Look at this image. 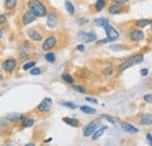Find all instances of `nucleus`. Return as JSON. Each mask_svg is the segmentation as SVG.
Masks as SVG:
<instances>
[{"mask_svg": "<svg viewBox=\"0 0 152 146\" xmlns=\"http://www.w3.org/2000/svg\"><path fill=\"white\" fill-rule=\"evenodd\" d=\"M77 37L80 39V40H82L83 42H87V43H89V42H94L97 40V35H96L95 32H83V31H81V32H78L77 33Z\"/></svg>", "mask_w": 152, "mask_h": 146, "instance_id": "9", "label": "nucleus"}, {"mask_svg": "<svg viewBox=\"0 0 152 146\" xmlns=\"http://www.w3.org/2000/svg\"><path fill=\"white\" fill-rule=\"evenodd\" d=\"M1 68H2V70H5L6 73H8V74L13 73V72L18 68V60H17V58H12V57L6 58L5 61H2Z\"/></svg>", "mask_w": 152, "mask_h": 146, "instance_id": "5", "label": "nucleus"}, {"mask_svg": "<svg viewBox=\"0 0 152 146\" xmlns=\"http://www.w3.org/2000/svg\"><path fill=\"white\" fill-rule=\"evenodd\" d=\"M110 49L114 52H119V50H123L124 48L122 45H113V46H110Z\"/></svg>", "mask_w": 152, "mask_h": 146, "instance_id": "36", "label": "nucleus"}, {"mask_svg": "<svg viewBox=\"0 0 152 146\" xmlns=\"http://www.w3.org/2000/svg\"><path fill=\"white\" fill-rule=\"evenodd\" d=\"M77 50H78V52H84V50H86L84 45H78V46H77Z\"/></svg>", "mask_w": 152, "mask_h": 146, "instance_id": "43", "label": "nucleus"}, {"mask_svg": "<svg viewBox=\"0 0 152 146\" xmlns=\"http://www.w3.org/2000/svg\"><path fill=\"white\" fill-rule=\"evenodd\" d=\"M111 1H113V4L119 5V6H125L129 2V0H111Z\"/></svg>", "mask_w": 152, "mask_h": 146, "instance_id": "37", "label": "nucleus"}, {"mask_svg": "<svg viewBox=\"0 0 152 146\" xmlns=\"http://www.w3.org/2000/svg\"><path fill=\"white\" fill-rule=\"evenodd\" d=\"M7 131H10L8 122H6V120H0V133L7 132Z\"/></svg>", "mask_w": 152, "mask_h": 146, "instance_id": "29", "label": "nucleus"}, {"mask_svg": "<svg viewBox=\"0 0 152 146\" xmlns=\"http://www.w3.org/2000/svg\"><path fill=\"white\" fill-rule=\"evenodd\" d=\"M72 87H73V89H74L75 91L80 92V93H86V92H87L86 88H83V87H81V85H76V84H73Z\"/></svg>", "mask_w": 152, "mask_h": 146, "instance_id": "34", "label": "nucleus"}, {"mask_svg": "<svg viewBox=\"0 0 152 146\" xmlns=\"http://www.w3.org/2000/svg\"><path fill=\"white\" fill-rule=\"evenodd\" d=\"M134 23H136L137 28H145L146 26L151 25L152 20H151V19H138V20H137Z\"/></svg>", "mask_w": 152, "mask_h": 146, "instance_id": "20", "label": "nucleus"}, {"mask_svg": "<svg viewBox=\"0 0 152 146\" xmlns=\"http://www.w3.org/2000/svg\"><path fill=\"white\" fill-rule=\"evenodd\" d=\"M121 126L123 128V131H125V132H128V133H138V132H139L138 128H136V126H133L132 124L128 123V122H123Z\"/></svg>", "mask_w": 152, "mask_h": 146, "instance_id": "17", "label": "nucleus"}, {"mask_svg": "<svg viewBox=\"0 0 152 146\" xmlns=\"http://www.w3.org/2000/svg\"><path fill=\"white\" fill-rule=\"evenodd\" d=\"M140 75L144 76V77L148 76V75H149V69H148V68H143V69H140Z\"/></svg>", "mask_w": 152, "mask_h": 146, "instance_id": "40", "label": "nucleus"}, {"mask_svg": "<svg viewBox=\"0 0 152 146\" xmlns=\"http://www.w3.org/2000/svg\"><path fill=\"white\" fill-rule=\"evenodd\" d=\"M6 22V15L5 14H0V26L4 25Z\"/></svg>", "mask_w": 152, "mask_h": 146, "instance_id": "42", "label": "nucleus"}, {"mask_svg": "<svg viewBox=\"0 0 152 146\" xmlns=\"http://www.w3.org/2000/svg\"><path fill=\"white\" fill-rule=\"evenodd\" d=\"M2 36H4V32H2V29L0 28V40L2 39Z\"/></svg>", "mask_w": 152, "mask_h": 146, "instance_id": "45", "label": "nucleus"}, {"mask_svg": "<svg viewBox=\"0 0 152 146\" xmlns=\"http://www.w3.org/2000/svg\"><path fill=\"white\" fill-rule=\"evenodd\" d=\"M139 123L140 125H144V126H150L152 125V113H143L140 116V119H139Z\"/></svg>", "mask_w": 152, "mask_h": 146, "instance_id": "16", "label": "nucleus"}, {"mask_svg": "<svg viewBox=\"0 0 152 146\" xmlns=\"http://www.w3.org/2000/svg\"><path fill=\"white\" fill-rule=\"evenodd\" d=\"M150 31H151V32H152V23H151V25H150Z\"/></svg>", "mask_w": 152, "mask_h": 146, "instance_id": "49", "label": "nucleus"}, {"mask_svg": "<svg viewBox=\"0 0 152 146\" xmlns=\"http://www.w3.org/2000/svg\"><path fill=\"white\" fill-rule=\"evenodd\" d=\"M104 31H105V34H107V37H110L111 40H114L116 41L118 37H119V33H118V31L113 27L111 25H107L105 27H104Z\"/></svg>", "mask_w": 152, "mask_h": 146, "instance_id": "14", "label": "nucleus"}, {"mask_svg": "<svg viewBox=\"0 0 152 146\" xmlns=\"http://www.w3.org/2000/svg\"><path fill=\"white\" fill-rule=\"evenodd\" d=\"M20 123H21V128H32L34 125V119L28 118V117H25Z\"/></svg>", "mask_w": 152, "mask_h": 146, "instance_id": "22", "label": "nucleus"}, {"mask_svg": "<svg viewBox=\"0 0 152 146\" xmlns=\"http://www.w3.org/2000/svg\"><path fill=\"white\" fill-rule=\"evenodd\" d=\"M18 2H19V0H5L4 1L5 8L8 9V11H12L18 6Z\"/></svg>", "mask_w": 152, "mask_h": 146, "instance_id": "21", "label": "nucleus"}, {"mask_svg": "<svg viewBox=\"0 0 152 146\" xmlns=\"http://www.w3.org/2000/svg\"><path fill=\"white\" fill-rule=\"evenodd\" d=\"M62 122L69 126H73V128H78L80 126V122L78 119L76 118H72V117H63L62 118Z\"/></svg>", "mask_w": 152, "mask_h": 146, "instance_id": "18", "label": "nucleus"}, {"mask_svg": "<svg viewBox=\"0 0 152 146\" xmlns=\"http://www.w3.org/2000/svg\"><path fill=\"white\" fill-rule=\"evenodd\" d=\"M27 8L37 18H43V17H47V14H48V9H47L46 5L40 0H28Z\"/></svg>", "mask_w": 152, "mask_h": 146, "instance_id": "1", "label": "nucleus"}, {"mask_svg": "<svg viewBox=\"0 0 152 146\" xmlns=\"http://www.w3.org/2000/svg\"><path fill=\"white\" fill-rule=\"evenodd\" d=\"M35 20H37V17H35L31 11H26V12L22 14V17H21V22H22L23 26H28V25H31L32 22H34Z\"/></svg>", "mask_w": 152, "mask_h": 146, "instance_id": "13", "label": "nucleus"}, {"mask_svg": "<svg viewBox=\"0 0 152 146\" xmlns=\"http://www.w3.org/2000/svg\"><path fill=\"white\" fill-rule=\"evenodd\" d=\"M107 6V1L105 0H96L95 2V11L96 12H101Z\"/></svg>", "mask_w": 152, "mask_h": 146, "instance_id": "25", "label": "nucleus"}, {"mask_svg": "<svg viewBox=\"0 0 152 146\" xmlns=\"http://www.w3.org/2000/svg\"><path fill=\"white\" fill-rule=\"evenodd\" d=\"M45 60L48 61V62H50V63H53V62H55L56 56H55L54 53H52V52H47L46 55H45Z\"/></svg>", "mask_w": 152, "mask_h": 146, "instance_id": "30", "label": "nucleus"}, {"mask_svg": "<svg viewBox=\"0 0 152 146\" xmlns=\"http://www.w3.org/2000/svg\"><path fill=\"white\" fill-rule=\"evenodd\" d=\"M80 110H81V112H83V113H86V115H95L96 113V109L91 108V107H88V105H82V107H80Z\"/></svg>", "mask_w": 152, "mask_h": 146, "instance_id": "27", "label": "nucleus"}, {"mask_svg": "<svg viewBox=\"0 0 152 146\" xmlns=\"http://www.w3.org/2000/svg\"><path fill=\"white\" fill-rule=\"evenodd\" d=\"M25 146H35V144H33V143H28V144H26Z\"/></svg>", "mask_w": 152, "mask_h": 146, "instance_id": "46", "label": "nucleus"}, {"mask_svg": "<svg viewBox=\"0 0 152 146\" xmlns=\"http://www.w3.org/2000/svg\"><path fill=\"white\" fill-rule=\"evenodd\" d=\"M1 80H4V75H1V74H0V81H1Z\"/></svg>", "mask_w": 152, "mask_h": 146, "instance_id": "48", "label": "nucleus"}, {"mask_svg": "<svg viewBox=\"0 0 152 146\" xmlns=\"http://www.w3.org/2000/svg\"><path fill=\"white\" fill-rule=\"evenodd\" d=\"M57 45V37L55 35H48L43 40L42 45H41V49L43 52H50L52 49H54Z\"/></svg>", "mask_w": 152, "mask_h": 146, "instance_id": "4", "label": "nucleus"}, {"mask_svg": "<svg viewBox=\"0 0 152 146\" xmlns=\"http://www.w3.org/2000/svg\"><path fill=\"white\" fill-rule=\"evenodd\" d=\"M146 142L150 146H152V134L151 133H148L146 134Z\"/></svg>", "mask_w": 152, "mask_h": 146, "instance_id": "41", "label": "nucleus"}, {"mask_svg": "<svg viewBox=\"0 0 152 146\" xmlns=\"http://www.w3.org/2000/svg\"><path fill=\"white\" fill-rule=\"evenodd\" d=\"M32 52H33V46L28 41L22 42L19 48V60L20 61H26L29 57V55L32 54Z\"/></svg>", "mask_w": 152, "mask_h": 146, "instance_id": "3", "label": "nucleus"}, {"mask_svg": "<svg viewBox=\"0 0 152 146\" xmlns=\"http://www.w3.org/2000/svg\"><path fill=\"white\" fill-rule=\"evenodd\" d=\"M61 105L66 107V108H69V109H77V105H76L74 102H62Z\"/></svg>", "mask_w": 152, "mask_h": 146, "instance_id": "32", "label": "nucleus"}, {"mask_svg": "<svg viewBox=\"0 0 152 146\" xmlns=\"http://www.w3.org/2000/svg\"><path fill=\"white\" fill-rule=\"evenodd\" d=\"M143 99H144L146 103H152V93H146V95H144Z\"/></svg>", "mask_w": 152, "mask_h": 146, "instance_id": "38", "label": "nucleus"}, {"mask_svg": "<svg viewBox=\"0 0 152 146\" xmlns=\"http://www.w3.org/2000/svg\"><path fill=\"white\" fill-rule=\"evenodd\" d=\"M99 124H101L99 119H94V120H91L86 128H83V137H91L93 133L98 128Z\"/></svg>", "mask_w": 152, "mask_h": 146, "instance_id": "7", "label": "nucleus"}, {"mask_svg": "<svg viewBox=\"0 0 152 146\" xmlns=\"http://www.w3.org/2000/svg\"><path fill=\"white\" fill-rule=\"evenodd\" d=\"M143 61H144V54L139 53V54L133 55V56H131L130 58L125 60L123 63H121V64L118 66V73H123L124 70L131 68V67H133V66H137V64L142 63Z\"/></svg>", "mask_w": 152, "mask_h": 146, "instance_id": "2", "label": "nucleus"}, {"mask_svg": "<svg viewBox=\"0 0 152 146\" xmlns=\"http://www.w3.org/2000/svg\"><path fill=\"white\" fill-rule=\"evenodd\" d=\"M86 101L89 102V103H93V104H97L98 103V101L96 98H93V97H86Z\"/></svg>", "mask_w": 152, "mask_h": 146, "instance_id": "39", "label": "nucleus"}, {"mask_svg": "<svg viewBox=\"0 0 152 146\" xmlns=\"http://www.w3.org/2000/svg\"><path fill=\"white\" fill-rule=\"evenodd\" d=\"M61 78L66 82V83H68V84H74V82H75V80H74V77L70 75V74L68 73H63L62 75H61Z\"/></svg>", "mask_w": 152, "mask_h": 146, "instance_id": "26", "label": "nucleus"}, {"mask_svg": "<svg viewBox=\"0 0 152 146\" xmlns=\"http://www.w3.org/2000/svg\"><path fill=\"white\" fill-rule=\"evenodd\" d=\"M27 34H28V37L32 40V41H34V42H40L42 39H43V35H42V33L39 31L38 28H29L28 31H27Z\"/></svg>", "mask_w": 152, "mask_h": 146, "instance_id": "11", "label": "nucleus"}, {"mask_svg": "<svg viewBox=\"0 0 152 146\" xmlns=\"http://www.w3.org/2000/svg\"><path fill=\"white\" fill-rule=\"evenodd\" d=\"M94 22H95L96 26H98V27H105L107 25H109V19L101 17V18H96Z\"/></svg>", "mask_w": 152, "mask_h": 146, "instance_id": "23", "label": "nucleus"}, {"mask_svg": "<svg viewBox=\"0 0 152 146\" xmlns=\"http://www.w3.org/2000/svg\"><path fill=\"white\" fill-rule=\"evenodd\" d=\"M26 116L18 113V112H11V113H7L5 116V120L8 122V123H12V124H15V123H19L21 122Z\"/></svg>", "mask_w": 152, "mask_h": 146, "instance_id": "10", "label": "nucleus"}, {"mask_svg": "<svg viewBox=\"0 0 152 146\" xmlns=\"http://www.w3.org/2000/svg\"><path fill=\"white\" fill-rule=\"evenodd\" d=\"M107 128H107L105 125H103V126L98 128L95 131V132L93 133V136H91V139H93V140H97L98 138H101V137H102V136L104 134V132L107 131Z\"/></svg>", "mask_w": 152, "mask_h": 146, "instance_id": "19", "label": "nucleus"}, {"mask_svg": "<svg viewBox=\"0 0 152 146\" xmlns=\"http://www.w3.org/2000/svg\"><path fill=\"white\" fill-rule=\"evenodd\" d=\"M124 11H125L124 6H119V5H116V4H111V5L109 6V8H108L109 14H111V15L121 14V13H123Z\"/></svg>", "mask_w": 152, "mask_h": 146, "instance_id": "15", "label": "nucleus"}, {"mask_svg": "<svg viewBox=\"0 0 152 146\" xmlns=\"http://www.w3.org/2000/svg\"><path fill=\"white\" fill-rule=\"evenodd\" d=\"M46 25H47L49 28H56L57 25H58V17H57L56 13L50 12V13H48V14H47Z\"/></svg>", "mask_w": 152, "mask_h": 146, "instance_id": "12", "label": "nucleus"}, {"mask_svg": "<svg viewBox=\"0 0 152 146\" xmlns=\"http://www.w3.org/2000/svg\"><path fill=\"white\" fill-rule=\"evenodd\" d=\"M41 73H42L41 68H38V67H34L31 69V75H33V76H39V75H41Z\"/></svg>", "mask_w": 152, "mask_h": 146, "instance_id": "35", "label": "nucleus"}, {"mask_svg": "<svg viewBox=\"0 0 152 146\" xmlns=\"http://www.w3.org/2000/svg\"><path fill=\"white\" fill-rule=\"evenodd\" d=\"M35 66H37V62H35V61H28V62L23 63V66H22V70H25V72L31 70V69L34 68Z\"/></svg>", "mask_w": 152, "mask_h": 146, "instance_id": "28", "label": "nucleus"}, {"mask_svg": "<svg viewBox=\"0 0 152 146\" xmlns=\"http://www.w3.org/2000/svg\"><path fill=\"white\" fill-rule=\"evenodd\" d=\"M129 39L131 42H142L145 40V34L140 28H132L129 33Z\"/></svg>", "mask_w": 152, "mask_h": 146, "instance_id": "6", "label": "nucleus"}, {"mask_svg": "<svg viewBox=\"0 0 152 146\" xmlns=\"http://www.w3.org/2000/svg\"><path fill=\"white\" fill-rule=\"evenodd\" d=\"M101 118H104V119H107L108 122H110L111 124H116L117 122H118V119L117 118H115V117H111V116H109V115H102L101 116Z\"/></svg>", "mask_w": 152, "mask_h": 146, "instance_id": "31", "label": "nucleus"}, {"mask_svg": "<svg viewBox=\"0 0 152 146\" xmlns=\"http://www.w3.org/2000/svg\"><path fill=\"white\" fill-rule=\"evenodd\" d=\"M53 107V99L50 97H45L37 107V111L39 112H48Z\"/></svg>", "mask_w": 152, "mask_h": 146, "instance_id": "8", "label": "nucleus"}, {"mask_svg": "<svg viewBox=\"0 0 152 146\" xmlns=\"http://www.w3.org/2000/svg\"><path fill=\"white\" fill-rule=\"evenodd\" d=\"M49 142H52V138H48V139L46 140V143H49Z\"/></svg>", "mask_w": 152, "mask_h": 146, "instance_id": "47", "label": "nucleus"}, {"mask_svg": "<svg viewBox=\"0 0 152 146\" xmlns=\"http://www.w3.org/2000/svg\"><path fill=\"white\" fill-rule=\"evenodd\" d=\"M87 22H89V20L86 18H82L81 20H78V23H81V25H84V23H87Z\"/></svg>", "mask_w": 152, "mask_h": 146, "instance_id": "44", "label": "nucleus"}, {"mask_svg": "<svg viewBox=\"0 0 152 146\" xmlns=\"http://www.w3.org/2000/svg\"><path fill=\"white\" fill-rule=\"evenodd\" d=\"M64 7H66L67 12H68L70 15H74V14H75V6L73 5V2H72V1L66 0V1H64Z\"/></svg>", "mask_w": 152, "mask_h": 146, "instance_id": "24", "label": "nucleus"}, {"mask_svg": "<svg viewBox=\"0 0 152 146\" xmlns=\"http://www.w3.org/2000/svg\"><path fill=\"white\" fill-rule=\"evenodd\" d=\"M114 74V67L113 66H108L104 70H103V75H105V76H111Z\"/></svg>", "mask_w": 152, "mask_h": 146, "instance_id": "33", "label": "nucleus"}]
</instances>
